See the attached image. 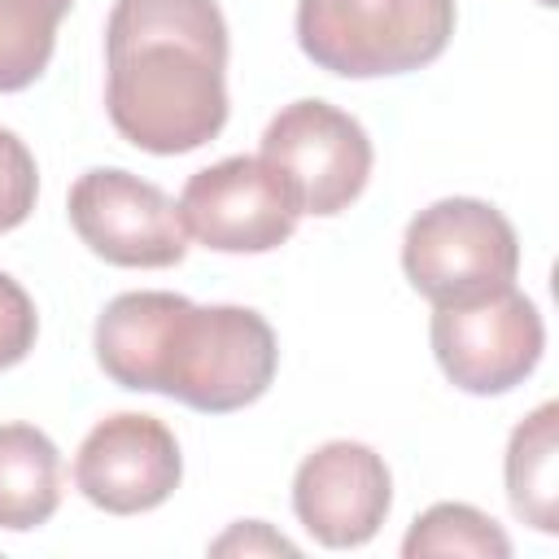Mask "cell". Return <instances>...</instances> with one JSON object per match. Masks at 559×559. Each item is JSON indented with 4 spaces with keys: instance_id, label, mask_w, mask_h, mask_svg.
Returning a JSON list of instances; mask_svg holds the SVG:
<instances>
[{
    "instance_id": "6",
    "label": "cell",
    "mask_w": 559,
    "mask_h": 559,
    "mask_svg": "<svg viewBox=\"0 0 559 559\" xmlns=\"http://www.w3.org/2000/svg\"><path fill=\"white\" fill-rule=\"evenodd\" d=\"M258 157L288 183L297 210L319 218L354 205L371 179V140L362 122L328 100L284 105L266 122Z\"/></svg>"
},
{
    "instance_id": "10",
    "label": "cell",
    "mask_w": 559,
    "mask_h": 559,
    "mask_svg": "<svg viewBox=\"0 0 559 559\" xmlns=\"http://www.w3.org/2000/svg\"><path fill=\"white\" fill-rule=\"evenodd\" d=\"M393 502L384 459L362 441H328L301 459L293 476V511L301 528L332 550L367 546Z\"/></svg>"
},
{
    "instance_id": "5",
    "label": "cell",
    "mask_w": 559,
    "mask_h": 559,
    "mask_svg": "<svg viewBox=\"0 0 559 559\" xmlns=\"http://www.w3.org/2000/svg\"><path fill=\"white\" fill-rule=\"evenodd\" d=\"M428 336L445 380L476 397L524 384L546 349L542 314L515 284L459 306H437Z\"/></svg>"
},
{
    "instance_id": "17",
    "label": "cell",
    "mask_w": 559,
    "mask_h": 559,
    "mask_svg": "<svg viewBox=\"0 0 559 559\" xmlns=\"http://www.w3.org/2000/svg\"><path fill=\"white\" fill-rule=\"evenodd\" d=\"M210 555H297V546L262 520H240L218 542H210Z\"/></svg>"
},
{
    "instance_id": "11",
    "label": "cell",
    "mask_w": 559,
    "mask_h": 559,
    "mask_svg": "<svg viewBox=\"0 0 559 559\" xmlns=\"http://www.w3.org/2000/svg\"><path fill=\"white\" fill-rule=\"evenodd\" d=\"M61 502V454L35 424H0V528L31 533Z\"/></svg>"
},
{
    "instance_id": "16",
    "label": "cell",
    "mask_w": 559,
    "mask_h": 559,
    "mask_svg": "<svg viewBox=\"0 0 559 559\" xmlns=\"http://www.w3.org/2000/svg\"><path fill=\"white\" fill-rule=\"evenodd\" d=\"M35 332H39V314L31 293L0 271V371L17 367L35 349Z\"/></svg>"
},
{
    "instance_id": "18",
    "label": "cell",
    "mask_w": 559,
    "mask_h": 559,
    "mask_svg": "<svg viewBox=\"0 0 559 559\" xmlns=\"http://www.w3.org/2000/svg\"><path fill=\"white\" fill-rule=\"evenodd\" d=\"M537 4H546V9H550V4H555V0H537Z\"/></svg>"
},
{
    "instance_id": "7",
    "label": "cell",
    "mask_w": 559,
    "mask_h": 559,
    "mask_svg": "<svg viewBox=\"0 0 559 559\" xmlns=\"http://www.w3.org/2000/svg\"><path fill=\"white\" fill-rule=\"evenodd\" d=\"M183 231L218 253H271L297 231V197L262 157H223L179 192Z\"/></svg>"
},
{
    "instance_id": "1",
    "label": "cell",
    "mask_w": 559,
    "mask_h": 559,
    "mask_svg": "<svg viewBox=\"0 0 559 559\" xmlns=\"http://www.w3.org/2000/svg\"><path fill=\"white\" fill-rule=\"evenodd\" d=\"M105 109L122 140L179 157L227 127V22L214 0H114Z\"/></svg>"
},
{
    "instance_id": "4",
    "label": "cell",
    "mask_w": 559,
    "mask_h": 559,
    "mask_svg": "<svg viewBox=\"0 0 559 559\" xmlns=\"http://www.w3.org/2000/svg\"><path fill=\"white\" fill-rule=\"evenodd\" d=\"M402 271L432 306H459L515 280L520 240L507 214L489 201L445 197L406 223Z\"/></svg>"
},
{
    "instance_id": "2",
    "label": "cell",
    "mask_w": 559,
    "mask_h": 559,
    "mask_svg": "<svg viewBox=\"0 0 559 559\" xmlns=\"http://www.w3.org/2000/svg\"><path fill=\"white\" fill-rule=\"evenodd\" d=\"M96 362L122 389L227 415L271 389L280 345L249 306H197L179 293L140 288L100 310Z\"/></svg>"
},
{
    "instance_id": "9",
    "label": "cell",
    "mask_w": 559,
    "mask_h": 559,
    "mask_svg": "<svg viewBox=\"0 0 559 559\" xmlns=\"http://www.w3.org/2000/svg\"><path fill=\"white\" fill-rule=\"evenodd\" d=\"M183 476V454L175 432L157 415L118 411L100 419L79 454H74V485L79 493L109 511V515H140L162 507Z\"/></svg>"
},
{
    "instance_id": "13",
    "label": "cell",
    "mask_w": 559,
    "mask_h": 559,
    "mask_svg": "<svg viewBox=\"0 0 559 559\" xmlns=\"http://www.w3.org/2000/svg\"><path fill=\"white\" fill-rule=\"evenodd\" d=\"M70 9L74 0H0V92H22L48 70Z\"/></svg>"
},
{
    "instance_id": "14",
    "label": "cell",
    "mask_w": 559,
    "mask_h": 559,
    "mask_svg": "<svg viewBox=\"0 0 559 559\" xmlns=\"http://www.w3.org/2000/svg\"><path fill=\"white\" fill-rule=\"evenodd\" d=\"M402 555H476V559H507L511 537L467 502H437L428 507L411 533L402 537Z\"/></svg>"
},
{
    "instance_id": "8",
    "label": "cell",
    "mask_w": 559,
    "mask_h": 559,
    "mask_svg": "<svg viewBox=\"0 0 559 559\" xmlns=\"http://www.w3.org/2000/svg\"><path fill=\"white\" fill-rule=\"evenodd\" d=\"M70 223L79 240L114 266H175L188 253L179 205L148 179L96 166L70 188Z\"/></svg>"
},
{
    "instance_id": "15",
    "label": "cell",
    "mask_w": 559,
    "mask_h": 559,
    "mask_svg": "<svg viewBox=\"0 0 559 559\" xmlns=\"http://www.w3.org/2000/svg\"><path fill=\"white\" fill-rule=\"evenodd\" d=\"M39 197V170L22 135L0 127V231H13L31 218Z\"/></svg>"
},
{
    "instance_id": "12",
    "label": "cell",
    "mask_w": 559,
    "mask_h": 559,
    "mask_svg": "<svg viewBox=\"0 0 559 559\" xmlns=\"http://www.w3.org/2000/svg\"><path fill=\"white\" fill-rule=\"evenodd\" d=\"M559 406L542 402L524 424H515L511 441H507V498L511 511L533 524L537 533H555L559 528Z\"/></svg>"
},
{
    "instance_id": "3",
    "label": "cell",
    "mask_w": 559,
    "mask_h": 559,
    "mask_svg": "<svg viewBox=\"0 0 559 559\" xmlns=\"http://www.w3.org/2000/svg\"><path fill=\"white\" fill-rule=\"evenodd\" d=\"M454 0H297L301 52L341 79L406 74L445 52Z\"/></svg>"
}]
</instances>
